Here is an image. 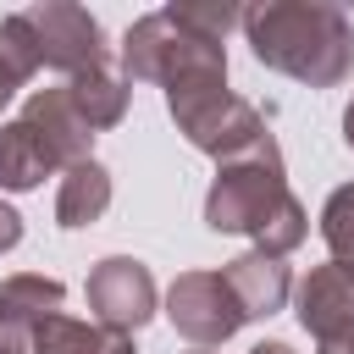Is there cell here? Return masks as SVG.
I'll list each match as a JSON object with an SVG mask.
<instances>
[{"label":"cell","instance_id":"obj_1","mask_svg":"<svg viewBox=\"0 0 354 354\" xmlns=\"http://www.w3.org/2000/svg\"><path fill=\"white\" fill-rule=\"evenodd\" d=\"M243 33L254 61L293 83L337 88L354 77V22L332 0H260L243 11Z\"/></svg>","mask_w":354,"mask_h":354},{"label":"cell","instance_id":"obj_2","mask_svg":"<svg viewBox=\"0 0 354 354\" xmlns=\"http://www.w3.org/2000/svg\"><path fill=\"white\" fill-rule=\"evenodd\" d=\"M0 50L33 77V72H100L111 66V44L100 17H88L72 0H44V6H22L0 22Z\"/></svg>","mask_w":354,"mask_h":354},{"label":"cell","instance_id":"obj_3","mask_svg":"<svg viewBox=\"0 0 354 354\" xmlns=\"http://www.w3.org/2000/svg\"><path fill=\"white\" fill-rule=\"evenodd\" d=\"M166 111H171L177 133H183L199 155H210L216 166L249 155V149L271 133L266 116L227 88V66H205V72H188V77L166 83Z\"/></svg>","mask_w":354,"mask_h":354},{"label":"cell","instance_id":"obj_4","mask_svg":"<svg viewBox=\"0 0 354 354\" xmlns=\"http://www.w3.org/2000/svg\"><path fill=\"white\" fill-rule=\"evenodd\" d=\"M288 205H293L288 166H282L277 138L266 133L249 155L216 166V183H210V194H205V227H210V232H243V238H260Z\"/></svg>","mask_w":354,"mask_h":354},{"label":"cell","instance_id":"obj_5","mask_svg":"<svg viewBox=\"0 0 354 354\" xmlns=\"http://www.w3.org/2000/svg\"><path fill=\"white\" fill-rule=\"evenodd\" d=\"M205 66H227V44H210L188 28H177L166 11H149L127 28L122 39V77L127 83H177L188 72H205Z\"/></svg>","mask_w":354,"mask_h":354},{"label":"cell","instance_id":"obj_6","mask_svg":"<svg viewBox=\"0 0 354 354\" xmlns=\"http://www.w3.org/2000/svg\"><path fill=\"white\" fill-rule=\"evenodd\" d=\"M166 321L188 343L216 348L243 326V310H238V299H232L221 271H177V282L166 288Z\"/></svg>","mask_w":354,"mask_h":354},{"label":"cell","instance_id":"obj_7","mask_svg":"<svg viewBox=\"0 0 354 354\" xmlns=\"http://www.w3.org/2000/svg\"><path fill=\"white\" fill-rule=\"evenodd\" d=\"M299 326L315 337V354H354V271L326 260L293 288Z\"/></svg>","mask_w":354,"mask_h":354},{"label":"cell","instance_id":"obj_8","mask_svg":"<svg viewBox=\"0 0 354 354\" xmlns=\"http://www.w3.org/2000/svg\"><path fill=\"white\" fill-rule=\"evenodd\" d=\"M83 293H88L94 321H100V326H116V332H138V326L155 315V299H160L149 266L133 260V254H105V260L88 271Z\"/></svg>","mask_w":354,"mask_h":354},{"label":"cell","instance_id":"obj_9","mask_svg":"<svg viewBox=\"0 0 354 354\" xmlns=\"http://www.w3.org/2000/svg\"><path fill=\"white\" fill-rule=\"evenodd\" d=\"M17 122L33 133V144L50 155V166H55V171H66V166L88 160V149H94V127L72 111L66 83H61V88H33V94H28V105L17 111Z\"/></svg>","mask_w":354,"mask_h":354},{"label":"cell","instance_id":"obj_10","mask_svg":"<svg viewBox=\"0 0 354 354\" xmlns=\"http://www.w3.org/2000/svg\"><path fill=\"white\" fill-rule=\"evenodd\" d=\"M221 277H227V288H232L243 321H266V315H277V310L288 304V293H293V271H288L277 254H260V249L227 260Z\"/></svg>","mask_w":354,"mask_h":354},{"label":"cell","instance_id":"obj_11","mask_svg":"<svg viewBox=\"0 0 354 354\" xmlns=\"http://www.w3.org/2000/svg\"><path fill=\"white\" fill-rule=\"evenodd\" d=\"M111 210V171L88 155L77 166L61 171V188H55V227H94L100 216Z\"/></svg>","mask_w":354,"mask_h":354},{"label":"cell","instance_id":"obj_12","mask_svg":"<svg viewBox=\"0 0 354 354\" xmlns=\"http://www.w3.org/2000/svg\"><path fill=\"white\" fill-rule=\"evenodd\" d=\"M39 354H133V332L100 326V321H72L66 310L50 315L33 337Z\"/></svg>","mask_w":354,"mask_h":354},{"label":"cell","instance_id":"obj_13","mask_svg":"<svg viewBox=\"0 0 354 354\" xmlns=\"http://www.w3.org/2000/svg\"><path fill=\"white\" fill-rule=\"evenodd\" d=\"M61 304H66V288L55 277L22 271V277H6L0 282V321H11V326L39 332L50 315H61Z\"/></svg>","mask_w":354,"mask_h":354},{"label":"cell","instance_id":"obj_14","mask_svg":"<svg viewBox=\"0 0 354 354\" xmlns=\"http://www.w3.org/2000/svg\"><path fill=\"white\" fill-rule=\"evenodd\" d=\"M127 77L122 72H111V66H100V72H83V77H66V100H72V111L94 127V133H105V127H116L122 116H127Z\"/></svg>","mask_w":354,"mask_h":354},{"label":"cell","instance_id":"obj_15","mask_svg":"<svg viewBox=\"0 0 354 354\" xmlns=\"http://www.w3.org/2000/svg\"><path fill=\"white\" fill-rule=\"evenodd\" d=\"M50 171H55V166H50V155L33 144V133H28L22 122H6V127H0V188L28 194V188H39Z\"/></svg>","mask_w":354,"mask_h":354},{"label":"cell","instance_id":"obj_16","mask_svg":"<svg viewBox=\"0 0 354 354\" xmlns=\"http://www.w3.org/2000/svg\"><path fill=\"white\" fill-rule=\"evenodd\" d=\"M166 17H171L177 28H188V33L210 39V44H221V39H227V28H232V22H243V11H238L232 0H171V6H166Z\"/></svg>","mask_w":354,"mask_h":354},{"label":"cell","instance_id":"obj_17","mask_svg":"<svg viewBox=\"0 0 354 354\" xmlns=\"http://www.w3.org/2000/svg\"><path fill=\"white\" fill-rule=\"evenodd\" d=\"M321 238H326L332 260L354 271V183H343V188L326 194V205H321Z\"/></svg>","mask_w":354,"mask_h":354},{"label":"cell","instance_id":"obj_18","mask_svg":"<svg viewBox=\"0 0 354 354\" xmlns=\"http://www.w3.org/2000/svg\"><path fill=\"white\" fill-rule=\"evenodd\" d=\"M22 83H28V72H22V66H17V61L0 50V111L17 100V88H22Z\"/></svg>","mask_w":354,"mask_h":354},{"label":"cell","instance_id":"obj_19","mask_svg":"<svg viewBox=\"0 0 354 354\" xmlns=\"http://www.w3.org/2000/svg\"><path fill=\"white\" fill-rule=\"evenodd\" d=\"M17 243H22V216L0 199V254H6V249H17Z\"/></svg>","mask_w":354,"mask_h":354},{"label":"cell","instance_id":"obj_20","mask_svg":"<svg viewBox=\"0 0 354 354\" xmlns=\"http://www.w3.org/2000/svg\"><path fill=\"white\" fill-rule=\"evenodd\" d=\"M343 144H348V149H354V100H348V105H343Z\"/></svg>","mask_w":354,"mask_h":354},{"label":"cell","instance_id":"obj_21","mask_svg":"<svg viewBox=\"0 0 354 354\" xmlns=\"http://www.w3.org/2000/svg\"><path fill=\"white\" fill-rule=\"evenodd\" d=\"M249 354H293V348H288V343H277V337H271V343H254V348H249Z\"/></svg>","mask_w":354,"mask_h":354},{"label":"cell","instance_id":"obj_22","mask_svg":"<svg viewBox=\"0 0 354 354\" xmlns=\"http://www.w3.org/2000/svg\"><path fill=\"white\" fill-rule=\"evenodd\" d=\"M199 354H205V348H199Z\"/></svg>","mask_w":354,"mask_h":354}]
</instances>
